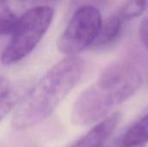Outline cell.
Instances as JSON below:
<instances>
[{
	"instance_id": "cell-1",
	"label": "cell",
	"mask_w": 148,
	"mask_h": 147,
	"mask_svg": "<svg viewBox=\"0 0 148 147\" xmlns=\"http://www.w3.org/2000/svg\"><path fill=\"white\" fill-rule=\"evenodd\" d=\"M146 68L132 59L108 66L78 97L72 109L74 124L86 126L100 122L132 97L143 85Z\"/></svg>"
},
{
	"instance_id": "cell-2",
	"label": "cell",
	"mask_w": 148,
	"mask_h": 147,
	"mask_svg": "<svg viewBox=\"0 0 148 147\" xmlns=\"http://www.w3.org/2000/svg\"><path fill=\"white\" fill-rule=\"evenodd\" d=\"M85 62L76 55L61 60L23 96L12 118L17 130L31 127L47 119L81 80Z\"/></svg>"
},
{
	"instance_id": "cell-3",
	"label": "cell",
	"mask_w": 148,
	"mask_h": 147,
	"mask_svg": "<svg viewBox=\"0 0 148 147\" xmlns=\"http://www.w3.org/2000/svg\"><path fill=\"white\" fill-rule=\"evenodd\" d=\"M54 16L49 6L32 8L17 18L10 39L4 48L1 62L4 65L16 63L25 58L40 42Z\"/></svg>"
},
{
	"instance_id": "cell-4",
	"label": "cell",
	"mask_w": 148,
	"mask_h": 147,
	"mask_svg": "<svg viewBox=\"0 0 148 147\" xmlns=\"http://www.w3.org/2000/svg\"><path fill=\"white\" fill-rule=\"evenodd\" d=\"M101 25L102 18L98 9L92 5L80 7L58 40L59 51L70 56L92 47Z\"/></svg>"
},
{
	"instance_id": "cell-5",
	"label": "cell",
	"mask_w": 148,
	"mask_h": 147,
	"mask_svg": "<svg viewBox=\"0 0 148 147\" xmlns=\"http://www.w3.org/2000/svg\"><path fill=\"white\" fill-rule=\"evenodd\" d=\"M121 120L119 113H113L97 123L88 133L70 147H104L109 141Z\"/></svg>"
},
{
	"instance_id": "cell-6",
	"label": "cell",
	"mask_w": 148,
	"mask_h": 147,
	"mask_svg": "<svg viewBox=\"0 0 148 147\" xmlns=\"http://www.w3.org/2000/svg\"><path fill=\"white\" fill-rule=\"evenodd\" d=\"M123 19L120 15H114L102 22L99 35L92 45L95 49H103L113 44L120 36L122 30Z\"/></svg>"
},
{
	"instance_id": "cell-7",
	"label": "cell",
	"mask_w": 148,
	"mask_h": 147,
	"mask_svg": "<svg viewBox=\"0 0 148 147\" xmlns=\"http://www.w3.org/2000/svg\"><path fill=\"white\" fill-rule=\"evenodd\" d=\"M121 139L125 146H145L148 142V112L121 135Z\"/></svg>"
},
{
	"instance_id": "cell-8",
	"label": "cell",
	"mask_w": 148,
	"mask_h": 147,
	"mask_svg": "<svg viewBox=\"0 0 148 147\" xmlns=\"http://www.w3.org/2000/svg\"><path fill=\"white\" fill-rule=\"evenodd\" d=\"M22 94H23V87H10L9 90L0 97V121L18 103L21 96H23Z\"/></svg>"
},
{
	"instance_id": "cell-9",
	"label": "cell",
	"mask_w": 148,
	"mask_h": 147,
	"mask_svg": "<svg viewBox=\"0 0 148 147\" xmlns=\"http://www.w3.org/2000/svg\"><path fill=\"white\" fill-rule=\"evenodd\" d=\"M17 18L8 3L0 0V36L11 33Z\"/></svg>"
},
{
	"instance_id": "cell-10",
	"label": "cell",
	"mask_w": 148,
	"mask_h": 147,
	"mask_svg": "<svg viewBox=\"0 0 148 147\" xmlns=\"http://www.w3.org/2000/svg\"><path fill=\"white\" fill-rule=\"evenodd\" d=\"M148 9V0H127L120 12L123 20L133 19L140 16Z\"/></svg>"
},
{
	"instance_id": "cell-11",
	"label": "cell",
	"mask_w": 148,
	"mask_h": 147,
	"mask_svg": "<svg viewBox=\"0 0 148 147\" xmlns=\"http://www.w3.org/2000/svg\"><path fill=\"white\" fill-rule=\"evenodd\" d=\"M140 36L142 43L148 49V12L143 17L140 25Z\"/></svg>"
},
{
	"instance_id": "cell-12",
	"label": "cell",
	"mask_w": 148,
	"mask_h": 147,
	"mask_svg": "<svg viewBox=\"0 0 148 147\" xmlns=\"http://www.w3.org/2000/svg\"><path fill=\"white\" fill-rule=\"evenodd\" d=\"M10 88V85L9 81L4 77L0 76V97L3 95L9 90Z\"/></svg>"
},
{
	"instance_id": "cell-13",
	"label": "cell",
	"mask_w": 148,
	"mask_h": 147,
	"mask_svg": "<svg viewBox=\"0 0 148 147\" xmlns=\"http://www.w3.org/2000/svg\"><path fill=\"white\" fill-rule=\"evenodd\" d=\"M104 147H128L125 146L123 144H122V139H121V135L116 139H114V140L110 141L109 143L108 142L107 145ZM133 147H145V146H133Z\"/></svg>"
},
{
	"instance_id": "cell-14",
	"label": "cell",
	"mask_w": 148,
	"mask_h": 147,
	"mask_svg": "<svg viewBox=\"0 0 148 147\" xmlns=\"http://www.w3.org/2000/svg\"><path fill=\"white\" fill-rule=\"evenodd\" d=\"M7 3L10 2V1H21V2H24V1H34V0H5ZM35 1H44V0H35ZM48 1V0H46ZM49 1H54V0H49Z\"/></svg>"
}]
</instances>
